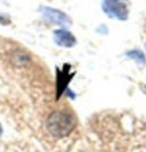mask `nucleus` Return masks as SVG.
<instances>
[{"label": "nucleus", "instance_id": "0eeeda50", "mask_svg": "<svg viewBox=\"0 0 146 152\" xmlns=\"http://www.w3.org/2000/svg\"><path fill=\"white\" fill-rule=\"evenodd\" d=\"M9 23H10V20L8 18L7 16L1 15V14H0V24H2V25H7V24H9Z\"/></svg>", "mask_w": 146, "mask_h": 152}, {"label": "nucleus", "instance_id": "f03ea898", "mask_svg": "<svg viewBox=\"0 0 146 152\" xmlns=\"http://www.w3.org/2000/svg\"><path fill=\"white\" fill-rule=\"evenodd\" d=\"M102 9L110 18L127 21L129 17L128 0H103Z\"/></svg>", "mask_w": 146, "mask_h": 152}, {"label": "nucleus", "instance_id": "6e6552de", "mask_svg": "<svg viewBox=\"0 0 146 152\" xmlns=\"http://www.w3.org/2000/svg\"><path fill=\"white\" fill-rule=\"evenodd\" d=\"M139 87H140V91H143V93H144V94L146 95V85L140 84V85H139Z\"/></svg>", "mask_w": 146, "mask_h": 152}, {"label": "nucleus", "instance_id": "39448f33", "mask_svg": "<svg viewBox=\"0 0 146 152\" xmlns=\"http://www.w3.org/2000/svg\"><path fill=\"white\" fill-rule=\"evenodd\" d=\"M54 41L56 45L71 48L77 44V38L66 29H57L54 31Z\"/></svg>", "mask_w": 146, "mask_h": 152}, {"label": "nucleus", "instance_id": "f257e3e1", "mask_svg": "<svg viewBox=\"0 0 146 152\" xmlns=\"http://www.w3.org/2000/svg\"><path fill=\"white\" fill-rule=\"evenodd\" d=\"M46 127L49 134L54 137L62 138L70 135L76 127L74 115L66 111H54L49 114L46 122Z\"/></svg>", "mask_w": 146, "mask_h": 152}, {"label": "nucleus", "instance_id": "1a4fd4ad", "mask_svg": "<svg viewBox=\"0 0 146 152\" xmlns=\"http://www.w3.org/2000/svg\"><path fill=\"white\" fill-rule=\"evenodd\" d=\"M1 134H2V127H1V125H0V136H1Z\"/></svg>", "mask_w": 146, "mask_h": 152}, {"label": "nucleus", "instance_id": "20e7f679", "mask_svg": "<svg viewBox=\"0 0 146 152\" xmlns=\"http://www.w3.org/2000/svg\"><path fill=\"white\" fill-rule=\"evenodd\" d=\"M71 71V65L65 64L63 66V70L57 69V78H56V89H57V99L62 96V94H64V91L68 89V85L71 81V79L74 76V72H70Z\"/></svg>", "mask_w": 146, "mask_h": 152}, {"label": "nucleus", "instance_id": "7ed1b4c3", "mask_svg": "<svg viewBox=\"0 0 146 152\" xmlns=\"http://www.w3.org/2000/svg\"><path fill=\"white\" fill-rule=\"evenodd\" d=\"M41 13L44 18L47 20L48 22L56 24V25H61V26H71L72 25V20L66 13L62 12L60 9H55L52 7H42L41 8Z\"/></svg>", "mask_w": 146, "mask_h": 152}, {"label": "nucleus", "instance_id": "423d86ee", "mask_svg": "<svg viewBox=\"0 0 146 152\" xmlns=\"http://www.w3.org/2000/svg\"><path fill=\"white\" fill-rule=\"evenodd\" d=\"M126 56L129 57V58H131V60H134L136 63H138L139 65H145L146 64L145 55H144V53H142L140 50H137V49L129 50V52H127Z\"/></svg>", "mask_w": 146, "mask_h": 152}, {"label": "nucleus", "instance_id": "9d476101", "mask_svg": "<svg viewBox=\"0 0 146 152\" xmlns=\"http://www.w3.org/2000/svg\"><path fill=\"white\" fill-rule=\"evenodd\" d=\"M145 49H146V44H145Z\"/></svg>", "mask_w": 146, "mask_h": 152}]
</instances>
